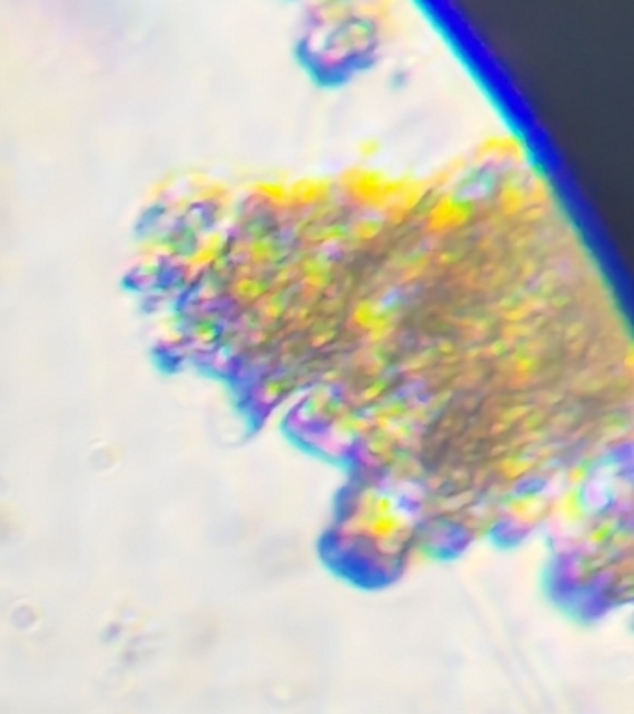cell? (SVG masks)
Returning <instances> with one entry per match:
<instances>
[{
	"label": "cell",
	"instance_id": "1",
	"mask_svg": "<svg viewBox=\"0 0 634 714\" xmlns=\"http://www.w3.org/2000/svg\"><path fill=\"white\" fill-rule=\"evenodd\" d=\"M166 212H168V207L162 205V203H152L151 207L146 208V212L141 214L140 221H138V232L140 235H147L149 231H152L155 227H159L164 220Z\"/></svg>",
	"mask_w": 634,
	"mask_h": 714
}]
</instances>
